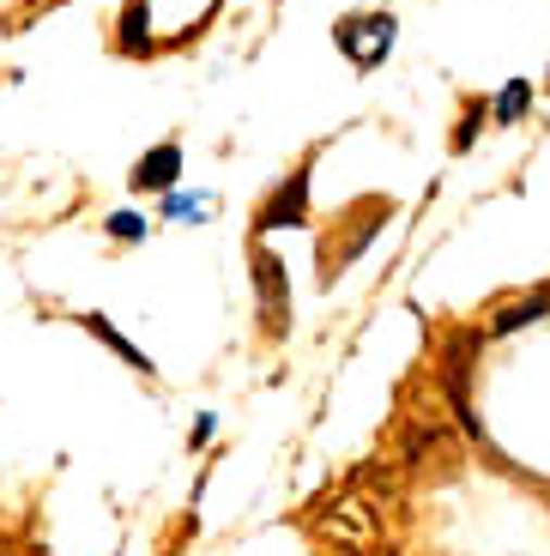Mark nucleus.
I'll use <instances>...</instances> for the list:
<instances>
[{
    "label": "nucleus",
    "mask_w": 550,
    "mask_h": 556,
    "mask_svg": "<svg viewBox=\"0 0 550 556\" xmlns=\"http://www.w3.org/2000/svg\"><path fill=\"white\" fill-rule=\"evenodd\" d=\"M315 532L345 556H370L382 544V502L363 496V490H345L315 515Z\"/></svg>",
    "instance_id": "f257e3e1"
},
{
    "label": "nucleus",
    "mask_w": 550,
    "mask_h": 556,
    "mask_svg": "<svg viewBox=\"0 0 550 556\" xmlns=\"http://www.w3.org/2000/svg\"><path fill=\"white\" fill-rule=\"evenodd\" d=\"M478 351H484V333L478 327H466V333H448V345H441V393H448V405H454V417H460V430L472 435V442H484V430H478V412H472V363H478Z\"/></svg>",
    "instance_id": "f03ea898"
},
{
    "label": "nucleus",
    "mask_w": 550,
    "mask_h": 556,
    "mask_svg": "<svg viewBox=\"0 0 550 556\" xmlns=\"http://www.w3.org/2000/svg\"><path fill=\"white\" fill-rule=\"evenodd\" d=\"M248 273H254V296H261V327L266 333H290V278H285V261L273 249H254L248 254Z\"/></svg>",
    "instance_id": "7ed1b4c3"
},
{
    "label": "nucleus",
    "mask_w": 550,
    "mask_h": 556,
    "mask_svg": "<svg viewBox=\"0 0 550 556\" xmlns=\"http://www.w3.org/2000/svg\"><path fill=\"white\" fill-rule=\"evenodd\" d=\"M333 37H339V49H345L351 61H358V67H375V61H382L387 49H393V18H387V13L339 18V30H333Z\"/></svg>",
    "instance_id": "20e7f679"
},
{
    "label": "nucleus",
    "mask_w": 550,
    "mask_h": 556,
    "mask_svg": "<svg viewBox=\"0 0 550 556\" xmlns=\"http://www.w3.org/2000/svg\"><path fill=\"white\" fill-rule=\"evenodd\" d=\"M285 224H309V164H303V169H290V181L261 206L254 230L266 237V230H285Z\"/></svg>",
    "instance_id": "39448f33"
},
{
    "label": "nucleus",
    "mask_w": 550,
    "mask_h": 556,
    "mask_svg": "<svg viewBox=\"0 0 550 556\" xmlns=\"http://www.w3.org/2000/svg\"><path fill=\"white\" fill-rule=\"evenodd\" d=\"M182 176V146L176 139H164V146H152V152L134 164V188H152V194H170Z\"/></svg>",
    "instance_id": "423d86ee"
},
{
    "label": "nucleus",
    "mask_w": 550,
    "mask_h": 556,
    "mask_svg": "<svg viewBox=\"0 0 550 556\" xmlns=\"http://www.w3.org/2000/svg\"><path fill=\"white\" fill-rule=\"evenodd\" d=\"M441 442H448V424H441V417H412L405 435H399V466H417V459L436 454Z\"/></svg>",
    "instance_id": "0eeeda50"
},
{
    "label": "nucleus",
    "mask_w": 550,
    "mask_h": 556,
    "mask_svg": "<svg viewBox=\"0 0 550 556\" xmlns=\"http://www.w3.org/2000/svg\"><path fill=\"white\" fill-rule=\"evenodd\" d=\"M545 315H550V291H533V296H521V303L496 308L490 333H521V327H533V320H545Z\"/></svg>",
    "instance_id": "6e6552de"
},
{
    "label": "nucleus",
    "mask_w": 550,
    "mask_h": 556,
    "mask_svg": "<svg viewBox=\"0 0 550 556\" xmlns=\"http://www.w3.org/2000/svg\"><path fill=\"white\" fill-rule=\"evenodd\" d=\"M79 320H85V327H91V333L103 339V345H110V351H115V357H122V363H134L139 376H152V357H146V351H134V345H127V339L115 333V327H110V320H103V315H79Z\"/></svg>",
    "instance_id": "1a4fd4ad"
},
{
    "label": "nucleus",
    "mask_w": 550,
    "mask_h": 556,
    "mask_svg": "<svg viewBox=\"0 0 550 556\" xmlns=\"http://www.w3.org/2000/svg\"><path fill=\"white\" fill-rule=\"evenodd\" d=\"M526 110H533V85H526V79H509L502 91H496V103H490V115H496L502 127H514Z\"/></svg>",
    "instance_id": "9d476101"
},
{
    "label": "nucleus",
    "mask_w": 550,
    "mask_h": 556,
    "mask_svg": "<svg viewBox=\"0 0 550 556\" xmlns=\"http://www.w3.org/2000/svg\"><path fill=\"white\" fill-rule=\"evenodd\" d=\"M152 49V37H146V0H134L122 13V55H146Z\"/></svg>",
    "instance_id": "9b49d317"
},
{
    "label": "nucleus",
    "mask_w": 550,
    "mask_h": 556,
    "mask_svg": "<svg viewBox=\"0 0 550 556\" xmlns=\"http://www.w3.org/2000/svg\"><path fill=\"white\" fill-rule=\"evenodd\" d=\"M212 206V194H170L164 200V212L170 218H182V224H200V212Z\"/></svg>",
    "instance_id": "f8f14e48"
},
{
    "label": "nucleus",
    "mask_w": 550,
    "mask_h": 556,
    "mask_svg": "<svg viewBox=\"0 0 550 556\" xmlns=\"http://www.w3.org/2000/svg\"><path fill=\"white\" fill-rule=\"evenodd\" d=\"M110 237L115 242H139L146 237V218H139V212H110Z\"/></svg>",
    "instance_id": "ddd939ff"
},
{
    "label": "nucleus",
    "mask_w": 550,
    "mask_h": 556,
    "mask_svg": "<svg viewBox=\"0 0 550 556\" xmlns=\"http://www.w3.org/2000/svg\"><path fill=\"white\" fill-rule=\"evenodd\" d=\"M484 115H490L484 103H472V110H466V122H460V134H454V152H472V134H478Z\"/></svg>",
    "instance_id": "4468645a"
}]
</instances>
